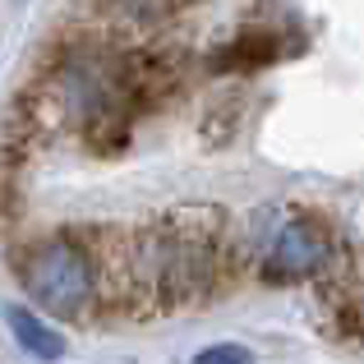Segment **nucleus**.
<instances>
[{"mask_svg": "<svg viewBox=\"0 0 364 364\" xmlns=\"http://www.w3.org/2000/svg\"><path fill=\"white\" fill-rule=\"evenodd\" d=\"M18 272H23L33 304H42L46 314H60V318L83 314L97 295V258L70 235H51V240L33 245Z\"/></svg>", "mask_w": 364, "mask_h": 364, "instance_id": "1", "label": "nucleus"}, {"mask_svg": "<svg viewBox=\"0 0 364 364\" xmlns=\"http://www.w3.org/2000/svg\"><path fill=\"white\" fill-rule=\"evenodd\" d=\"M341 258L337 231H332L328 217L318 213H291L282 226L272 231L263 258H258V277L263 282H314V277H328Z\"/></svg>", "mask_w": 364, "mask_h": 364, "instance_id": "2", "label": "nucleus"}, {"mask_svg": "<svg viewBox=\"0 0 364 364\" xmlns=\"http://www.w3.org/2000/svg\"><path fill=\"white\" fill-rule=\"evenodd\" d=\"M282 55H286L282 33H272V28H240L231 42H222L208 55V70L213 74H258L267 65H277Z\"/></svg>", "mask_w": 364, "mask_h": 364, "instance_id": "3", "label": "nucleus"}, {"mask_svg": "<svg viewBox=\"0 0 364 364\" xmlns=\"http://www.w3.org/2000/svg\"><path fill=\"white\" fill-rule=\"evenodd\" d=\"M5 323H9V332H14V341L33 360H60L65 355V337L55 328H46L33 309H18V304H14V309L5 314Z\"/></svg>", "mask_w": 364, "mask_h": 364, "instance_id": "4", "label": "nucleus"}, {"mask_svg": "<svg viewBox=\"0 0 364 364\" xmlns=\"http://www.w3.org/2000/svg\"><path fill=\"white\" fill-rule=\"evenodd\" d=\"M189 364H254V355H249L245 346H235V341H222V346H208L198 350Z\"/></svg>", "mask_w": 364, "mask_h": 364, "instance_id": "5", "label": "nucleus"}, {"mask_svg": "<svg viewBox=\"0 0 364 364\" xmlns=\"http://www.w3.org/2000/svg\"><path fill=\"white\" fill-rule=\"evenodd\" d=\"M185 5H198V0H171V9H185Z\"/></svg>", "mask_w": 364, "mask_h": 364, "instance_id": "6", "label": "nucleus"}]
</instances>
